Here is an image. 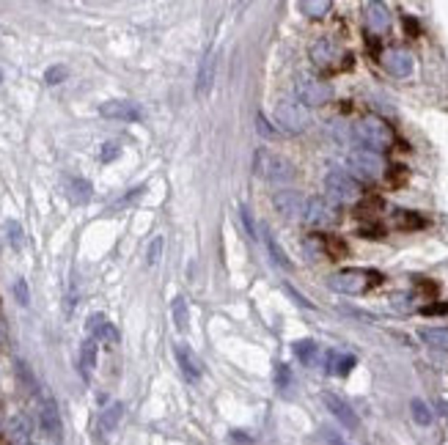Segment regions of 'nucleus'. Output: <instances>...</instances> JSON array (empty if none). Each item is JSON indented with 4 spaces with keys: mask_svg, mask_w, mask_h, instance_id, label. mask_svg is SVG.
Wrapping results in <instances>:
<instances>
[{
    "mask_svg": "<svg viewBox=\"0 0 448 445\" xmlns=\"http://www.w3.org/2000/svg\"><path fill=\"white\" fill-rule=\"evenodd\" d=\"M393 222H396L399 228H421V225H423V218H418L413 212H396Z\"/></svg>",
    "mask_w": 448,
    "mask_h": 445,
    "instance_id": "nucleus-34",
    "label": "nucleus"
},
{
    "mask_svg": "<svg viewBox=\"0 0 448 445\" xmlns=\"http://www.w3.org/2000/svg\"><path fill=\"white\" fill-rule=\"evenodd\" d=\"M162 245H165V242H162V237H154V239H152V245H149V251H146V264H149V267H154V264L160 261Z\"/></svg>",
    "mask_w": 448,
    "mask_h": 445,
    "instance_id": "nucleus-37",
    "label": "nucleus"
},
{
    "mask_svg": "<svg viewBox=\"0 0 448 445\" xmlns=\"http://www.w3.org/2000/svg\"><path fill=\"white\" fill-rule=\"evenodd\" d=\"M294 354L300 357V363H305V366H317L319 363V357H322V352L319 347L311 341V338H303V341H294Z\"/></svg>",
    "mask_w": 448,
    "mask_h": 445,
    "instance_id": "nucleus-23",
    "label": "nucleus"
},
{
    "mask_svg": "<svg viewBox=\"0 0 448 445\" xmlns=\"http://www.w3.org/2000/svg\"><path fill=\"white\" fill-rule=\"evenodd\" d=\"M77 368H80V377L86 382H91V374L96 368V341L94 338H86L80 344V360H77Z\"/></svg>",
    "mask_w": 448,
    "mask_h": 445,
    "instance_id": "nucleus-21",
    "label": "nucleus"
},
{
    "mask_svg": "<svg viewBox=\"0 0 448 445\" xmlns=\"http://www.w3.org/2000/svg\"><path fill=\"white\" fill-rule=\"evenodd\" d=\"M336 220H338L336 206L327 198H308V204H305V222H311L317 228H327Z\"/></svg>",
    "mask_w": 448,
    "mask_h": 445,
    "instance_id": "nucleus-11",
    "label": "nucleus"
},
{
    "mask_svg": "<svg viewBox=\"0 0 448 445\" xmlns=\"http://www.w3.org/2000/svg\"><path fill=\"white\" fill-rule=\"evenodd\" d=\"M305 204H308V198H303L297 190H278L272 195L275 212L286 220H305Z\"/></svg>",
    "mask_w": 448,
    "mask_h": 445,
    "instance_id": "nucleus-8",
    "label": "nucleus"
},
{
    "mask_svg": "<svg viewBox=\"0 0 448 445\" xmlns=\"http://www.w3.org/2000/svg\"><path fill=\"white\" fill-rule=\"evenodd\" d=\"M88 333L94 341H110V344H119V330L102 317V314H91L88 317Z\"/></svg>",
    "mask_w": 448,
    "mask_h": 445,
    "instance_id": "nucleus-20",
    "label": "nucleus"
},
{
    "mask_svg": "<svg viewBox=\"0 0 448 445\" xmlns=\"http://www.w3.org/2000/svg\"><path fill=\"white\" fill-rule=\"evenodd\" d=\"M423 314H448V305H426Z\"/></svg>",
    "mask_w": 448,
    "mask_h": 445,
    "instance_id": "nucleus-43",
    "label": "nucleus"
},
{
    "mask_svg": "<svg viewBox=\"0 0 448 445\" xmlns=\"http://www.w3.org/2000/svg\"><path fill=\"white\" fill-rule=\"evenodd\" d=\"M363 17H366V28L371 33H377V36L388 33V28H390V14H388V8L383 3H366L363 6Z\"/></svg>",
    "mask_w": 448,
    "mask_h": 445,
    "instance_id": "nucleus-15",
    "label": "nucleus"
},
{
    "mask_svg": "<svg viewBox=\"0 0 448 445\" xmlns=\"http://www.w3.org/2000/svg\"><path fill=\"white\" fill-rule=\"evenodd\" d=\"M297 8H300L305 17L319 20V17H324V14L330 11V0H300V3H297Z\"/></svg>",
    "mask_w": 448,
    "mask_h": 445,
    "instance_id": "nucleus-25",
    "label": "nucleus"
},
{
    "mask_svg": "<svg viewBox=\"0 0 448 445\" xmlns=\"http://www.w3.org/2000/svg\"><path fill=\"white\" fill-rule=\"evenodd\" d=\"M410 413H413L416 423H421V426H429V423H432V410H429L421 399H413V401H410Z\"/></svg>",
    "mask_w": 448,
    "mask_h": 445,
    "instance_id": "nucleus-30",
    "label": "nucleus"
},
{
    "mask_svg": "<svg viewBox=\"0 0 448 445\" xmlns=\"http://www.w3.org/2000/svg\"><path fill=\"white\" fill-rule=\"evenodd\" d=\"M116 157H119V146H116V143H105L102 152H99V159H102V162H110V159H116Z\"/></svg>",
    "mask_w": 448,
    "mask_h": 445,
    "instance_id": "nucleus-39",
    "label": "nucleus"
},
{
    "mask_svg": "<svg viewBox=\"0 0 448 445\" xmlns=\"http://www.w3.org/2000/svg\"><path fill=\"white\" fill-rule=\"evenodd\" d=\"M39 429L53 440L61 434V415H58V407L53 399H44L39 407Z\"/></svg>",
    "mask_w": 448,
    "mask_h": 445,
    "instance_id": "nucleus-14",
    "label": "nucleus"
},
{
    "mask_svg": "<svg viewBox=\"0 0 448 445\" xmlns=\"http://www.w3.org/2000/svg\"><path fill=\"white\" fill-rule=\"evenodd\" d=\"M146 190V187H143V185H140V187H132V190L127 192V195H124V198H121V201H119V204H116V206H124V204H129V201H132V198H138V195H140V192Z\"/></svg>",
    "mask_w": 448,
    "mask_h": 445,
    "instance_id": "nucleus-41",
    "label": "nucleus"
},
{
    "mask_svg": "<svg viewBox=\"0 0 448 445\" xmlns=\"http://www.w3.org/2000/svg\"><path fill=\"white\" fill-rule=\"evenodd\" d=\"M99 116L105 119H113V121H140L143 113L135 102L129 99H110V102H102L99 105Z\"/></svg>",
    "mask_w": 448,
    "mask_h": 445,
    "instance_id": "nucleus-10",
    "label": "nucleus"
},
{
    "mask_svg": "<svg viewBox=\"0 0 448 445\" xmlns=\"http://www.w3.org/2000/svg\"><path fill=\"white\" fill-rule=\"evenodd\" d=\"M393 308L410 311V308H413V297H410V294H396V297H393Z\"/></svg>",
    "mask_w": 448,
    "mask_h": 445,
    "instance_id": "nucleus-40",
    "label": "nucleus"
},
{
    "mask_svg": "<svg viewBox=\"0 0 448 445\" xmlns=\"http://www.w3.org/2000/svg\"><path fill=\"white\" fill-rule=\"evenodd\" d=\"M286 291L291 294V297H294V303H297V305H303V308H311V303H308V300H305L303 294H297V291H294L291 286H286Z\"/></svg>",
    "mask_w": 448,
    "mask_h": 445,
    "instance_id": "nucleus-42",
    "label": "nucleus"
},
{
    "mask_svg": "<svg viewBox=\"0 0 448 445\" xmlns=\"http://www.w3.org/2000/svg\"><path fill=\"white\" fill-rule=\"evenodd\" d=\"M275 124L289 135H300L311 127V113L305 105H300L294 99H281V102H275Z\"/></svg>",
    "mask_w": 448,
    "mask_h": 445,
    "instance_id": "nucleus-3",
    "label": "nucleus"
},
{
    "mask_svg": "<svg viewBox=\"0 0 448 445\" xmlns=\"http://www.w3.org/2000/svg\"><path fill=\"white\" fill-rule=\"evenodd\" d=\"M267 248H270V255H272V261H275V264H281L284 270H289V267H291V264H289V258H286V253H284V248H281V245H278L272 237H267Z\"/></svg>",
    "mask_w": 448,
    "mask_h": 445,
    "instance_id": "nucleus-36",
    "label": "nucleus"
},
{
    "mask_svg": "<svg viewBox=\"0 0 448 445\" xmlns=\"http://www.w3.org/2000/svg\"><path fill=\"white\" fill-rule=\"evenodd\" d=\"M371 281L377 284V275L366 272V270H344V272H336L330 275L327 286L338 294H363L366 288L371 286Z\"/></svg>",
    "mask_w": 448,
    "mask_h": 445,
    "instance_id": "nucleus-7",
    "label": "nucleus"
},
{
    "mask_svg": "<svg viewBox=\"0 0 448 445\" xmlns=\"http://www.w3.org/2000/svg\"><path fill=\"white\" fill-rule=\"evenodd\" d=\"M322 245H324V255H330V258H344L347 255V245L338 237H322Z\"/></svg>",
    "mask_w": 448,
    "mask_h": 445,
    "instance_id": "nucleus-28",
    "label": "nucleus"
},
{
    "mask_svg": "<svg viewBox=\"0 0 448 445\" xmlns=\"http://www.w3.org/2000/svg\"><path fill=\"white\" fill-rule=\"evenodd\" d=\"M355 138L363 143V149H371V152H383V149H390V143H393V132L390 127L385 124L383 119H374V116H369V119H360L357 124H355Z\"/></svg>",
    "mask_w": 448,
    "mask_h": 445,
    "instance_id": "nucleus-2",
    "label": "nucleus"
},
{
    "mask_svg": "<svg viewBox=\"0 0 448 445\" xmlns=\"http://www.w3.org/2000/svg\"><path fill=\"white\" fill-rule=\"evenodd\" d=\"M28 445H33V443H28Z\"/></svg>",
    "mask_w": 448,
    "mask_h": 445,
    "instance_id": "nucleus-44",
    "label": "nucleus"
},
{
    "mask_svg": "<svg viewBox=\"0 0 448 445\" xmlns=\"http://www.w3.org/2000/svg\"><path fill=\"white\" fill-rule=\"evenodd\" d=\"M418 336H421L429 347H435V350H448V330L446 327H421V330H418Z\"/></svg>",
    "mask_w": 448,
    "mask_h": 445,
    "instance_id": "nucleus-24",
    "label": "nucleus"
},
{
    "mask_svg": "<svg viewBox=\"0 0 448 445\" xmlns=\"http://www.w3.org/2000/svg\"><path fill=\"white\" fill-rule=\"evenodd\" d=\"M176 360H179V368H182L185 380H190V382L201 380V374H204V366H201L198 354H195V352H192L187 344H176Z\"/></svg>",
    "mask_w": 448,
    "mask_h": 445,
    "instance_id": "nucleus-16",
    "label": "nucleus"
},
{
    "mask_svg": "<svg viewBox=\"0 0 448 445\" xmlns=\"http://www.w3.org/2000/svg\"><path fill=\"white\" fill-rule=\"evenodd\" d=\"M215 69H218V55L212 47H206L201 64H198V77H195V96L198 99H206L212 94V86H215Z\"/></svg>",
    "mask_w": 448,
    "mask_h": 445,
    "instance_id": "nucleus-9",
    "label": "nucleus"
},
{
    "mask_svg": "<svg viewBox=\"0 0 448 445\" xmlns=\"http://www.w3.org/2000/svg\"><path fill=\"white\" fill-rule=\"evenodd\" d=\"M6 434H8V443L28 445L31 443V434H33V420L28 415H14V418L8 420Z\"/></svg>",
    "mask_w": 448,
    "mask_h": 445,
    "instance_id": "nucleus-19",
    "label": "nucleus"
},
{
    "mask_svg": "<svg viewBox=\"0 0 448 445\" xmlns=\"http://www.w3.org/2000/svg\"><path fill=\"white\" fill-rule=\"evenodd\" d=\"M69 195H72L74 204H86V201H91V185L86 179H72L69 182Z\"/></svg>",
    "mask_w": 448,
    "mask_h": 445,
    "instance_id": "nucleus-27",
    "label": "nucleus"
},
{
    "mask_svg": "<svg viewBox=\"0 0 448 445\" xmlns=\"http://www.w3.org/2000/svg\"><path fill=\"white\" fill-rule=\"evenodd\" d=\"M347 162H350V171L363 182H374L385 173V159L371 149H353Z\"/></svg>",
    "mask_w": 448,
    "mask_h": 445,
    "instance_id": "nucleus-5",
    "label": "nucleus"
},
{
    "mask_svg": "<svg viewBox=\"0 0 448 445\" xmlns=\"http://www.w3.org/2000/svg\"><path fill=\"white\" fill-rule=\"evenodd\" d=\"M353 368H355L353 354H341V352H330V354H327V371H330V374L347 377Z\"/></svg>",
    "mask_w": 448,
    "mask_h": 445,
    "instance_id": "nucleus-22",
    "label": "nucleus"
},
{
    "mask_svg": "<svg viewBox=\"0 0 448 445\" xmlns=\"http://www.w3.org/2000/svg\"><path fill=\"white\" fill-rule=\"evenodd\" d=\"M171 314H173V321H176V330H187L190 327V308L185 303V297H176L173 305H171Z\"/></svg>",
    "mask_w": 448,
    "mask_h": 445,
    "instance_id": "nucleus-26",
    "label": "nucleus"
},
{
    "mask_svg": "<svg viewBox=\"0 0 448 445\" xmlns=\"http://www.w3.org/2000/svg\"><path fill=\"white\" fill-rule=\"evenodd\" d=\"M322 401H324V407L330 410V415H333L338 423H344L347 429H357V426H360L355 410L344 401V399H338L336 393H322Z\"/></svg>",
    "mask_w": 448,
    "mask_h": 445,
    "instance_id": "nucleus-12",
    "label": "nucleus"
},
{
    "mask_svg": "<svg viewBox=\"0 0 448 445\" xmlns=\"http://www.w3.org/2000/svg\"><path fill=\"white\" fill-rule=\"evenodd\" d=\"M338 58H344L341 55V50H338V44L336 41H330V39H317L314 44H311V61L322 69H330V66L338 64Z\"/></svg>",
    "mask_w": 448,
    "mask_h": 445,
    "instance_id": "nucleus-13",
    "label": "nucleus"
},
{
    "mask_svg": "<svg viewBox=\"0 0 448 445\" xmlns=\"http://www.w3.org/2000/svg\"><path fill=\"white\" fill-rule=\"evenodd\" d=\"M239 218H242V222H245V228H248V237H251V239H258L256 222H253V218H251V212H248L245 206H239Z\"/></svg>",
    "mask_w": 448,
    "mask_h": 445,
    "instance_id": "nucleus-38",
    "label": "nucleus"
},
{
    "mask_svg": "<svg viewBox=\"0 0 448 445\" xmlns=\"http://www.w3.org/2000/svg\"><path fill=\"white\" fill-rule=\"evenodd\" d=\"M303 251L305 255L314 261V258H319L324 255V245H322V237H308V239H303Z\"/></svg>",
    "mask_w": 448,
    "mask_h": 445,
    "instance_id": "nucleus-33",
    "label": "nucleus"
},
{
    "mask_svg": "<svg viewBox=\"0 0 448 445\" xmlns=\"http://www.w3.org/2000/svg\"><path fill=\"white\" fill-rule=\"evenodd\" d=\"M121 418H124V404H121V401H113L110 407H105L102 415H99V420H96V434H99V437L113 434V432L119 429Z\"/></svg>",
    "mask_w": 448,
    "mask_h": 445,
    "instance_id": "nucleus-18",
    "label": "nucleus"
},
{
    "mask_svg": "<svg viewBox=\"0 0 448 445\" xmlns=\"http://www.w3.org/2000/svg\"><path fill=\"white\" fill-rule=\"evenodd\" d=\"M383 64L390 74L407 77V74L413 72V55H410L407 50H402V47H393V50H388L383 55Z\"/></svg>",
    "mask_w": 448,
    "mask_h": 445,
    "instance_id": "nucleus-17",
    "label": "nucleus"
},
{
    "mask_svg": "<svg viewBox=\"0 0 448 445\" xmlns=\"http://www.w3.org/2000/svg\"><path fill=\"white\" fill-rule=\"evenodd\" d=\"M324 192L336 204H355L360 198V185L355 182L347 171H330L324 176Z\"/></svg>",
    "mask_w": 448,
    "mask_h": 445,
    "instance_id": "nucleus-4",
    "label": "nucleus"
},
{
    "mask_svg": "<svg viewBox=\"0 0 448 445\" xmlns=\"http://www.w3.org/2000/svg\"><path fill=\"white\" fill-rule=\"evenodd\" d=\"M66 77H69V69H66V66H50V69L44 72V83H47V86H58V83H64Z\"/></svg>",
    "mask_w": 448,
    "mask_h": 445,
    "instance_id": "nucleus-35",
    "label": "nucleus"
},
{
    "mask_svg": "<svg viewBox=\"0 0 448 445\" xmlns=\"http://www.w3.org/2000/svg\"><path fill=\"white\" fill-rule=\"evenodd\" d=\"M6 237H8V245L14 248V251H22V225L17 220H6Z\"/></svg>",
    "mask_w": 448,
    "mask_h": 445,
    "instance_id": "nucleus-29",
    "label": "nucleus"
},
{
    "mask_svg": "<svg viewBox=\"0 0 448 445\" xmlns=\"http://www.w3.org/2000/svg\"><path fill=\"white\" fill-rule=\"evenodd\" d=\"M275 385H278L281 393H289V387H291V371H289L286 363H278V366H275Z\"/></svg>",
    "mask_w": 448,
    "mask_h": 445,
    "instance_id": "nucleus-32",
    "label": "nucleus"
},
{
    "mask_svg": "<svg viewBox=\"0 0 448 445\" xmlns=\"http://www.w3.org/2000/svg\"><path fill=\"white\" fill-rule=\"evenodd\" d=\"M11 291H14V300H17L22 308H28V303H31V288H28V281H25V278H17V281H14V286H11Z\"/></svg>",
    "mask_w": 448,
    "mask_h": 445,
    "instance_id": "nucleus-31",
    "label": "nucleus"
},
{
    "mask_svg": "<svg viewBox=\"0 0 448 445\" xmlns=\"http://www.w3.org/2000/svg\"><path fill=\"white\" fill-rule=\"evenodd\" d=\"M253 173L261 176L264 182H272V185H289L297 171L286 157L275 154V152H267V149H258L253 154Z\"/></svg>",
    "mask_w": 448,
    "mask_h": 445,
    "instance_id": "nucleus-1",
    "label": "nucleus"
},
{
    "mask_svg": "<svg viewBox=\"0 0 448 445\" xmlns=\"http://www.w3.org/2000/svg\"><path fill=\"white\" fill-rule=\"evenodd\" d=\"M294 91H297V102L305 105V107H319V105H327L333 99V86L327 80H319V77H300Z\"/></svg>",
    "mask_w": 448,
    "mask_h": 445,
    "instance_id": "nucleus-6",
    "label": "nucleus"
}]
</instances>
